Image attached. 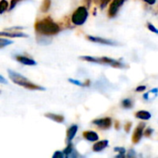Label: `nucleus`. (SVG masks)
Returning a JSON list of instances; mask_svg holds the SVG:
<instances>
[{"label": "nucleus", "instance_id": "obj_7", "mask_svg": "<svg viewBox=\"0 0 158 158\" xmlns=\"http://www.w3.org/2000/svg\"><path fill=\"white\" fill-rule=\"evenodd\" d=\"M86 38L90 42H94V43H97V44H105V45H118V43L113 42L111 40H108V39L101 38V37H95V36L87 35Z\"/></svg>", "mask_w": 158, "mask_h": 158}, {"label": "nucleus", "instance_id": "obj_31", "mask_svg": "<svg viewBox=\"0 0 158 158\" xmlns=\"http://www.w3.org/2000/svg\"><path fill=\"white\" fill-rule=\"evenodd\" d=\"M150 92H151V93H154V94H157L158 89L157 88H156V89H153V90H151Z\"/></svg>", "mask_w": 158, "mask_h": 158}, {"label": "nucleus", "instance_id": "obj_35", "mask_svg": "<svg viewBox=\"0 0 158 158\" xmlns=\"http://www.w3.org/2000/svg\"><path fill=\"white\" fill-rule=\"evenodd\" d=\"M95 1L98 2V0H95ZM90 2H91V0H88V4H89V5H90Z\"/></svg>", "mask_w": 158, "mask_h": 158}, {"label": "nucleus", "instance_id": "obj_8", "mask_svg": "<svg viewBox=\"0 0 158 158\" xmlns=\"http://www.w3.org/2000/svg\"><path fill=\"white\" fill-rule=\"evenodd\" d=\"M144 127H145V124L143 122L140 123L137 126V128L134 131V133L132 135V139H131L133 143H138L141 141V139H142V137L143 135V129H144Z\"/></svg>", "mask_w": 158, "mask_h": 158}, {"label": "nucleus", "instance_id": "obj_22", "mask_svg": "<svg viewBox=\"0 0 158 158\" xmlns=\"http://www.w3.org/2000/svg\"><path fill=\"white\" fill-rule=\"evenodd\" d=\"M64 156H65L64 153H63V152H60V151H56V152L53 155V158H63Z\"/></svg>", "mask_w": 158, "mask_h": 158}, {"label": "nucleus", "instance_id": "obj_18", "mask_svg": "<svg viewBox=\"0 0 158 158\" xmlns=\"http://www.w3.org/2000/svg\"><path fill=\"white\" fill-rule=\"evenodd\" d=\"M50 6H51V0H44L43 5L41 6V11L43 12L48 11V9L50 8Z\"/></svg>", "mask_w": 158, "mask_h": 158}, {"label": "nucleus", "instance_id": "obj_36", "mask_svg": "<svg viewBox=\"0 0 158 158\" xmlns=\"http://www.w3.org/2000/svg\"><path fill=\"white\" fill-rule=\"evenodd\" d=\"M0 93H1V91H0Z\"/></svg>", "mask_w": 158, "mask_h": 158}, {"label": "nucleus", "instance_id": "obj_34", "mask_svg": "<svg viewBox=\"0 0 158 158\" xmlns=\"http://www.w3.org/2000/svg\"><path fill=\"white\" fill-rule=\"evenodd\" d=\"M6 39H2V38H0V43H1V42H4V41H6Z\"/></svg>", "mask_w": 158, "mask_h": 158}, {"label": "nucleus", "instance_id": "obj_13", "mask_svg": "<svg viewBox=\"0 0 158 158\" xmlns=\"http://www.w3.org/2000/svg\"><path fill=\"white\" fill-rule=\"evenodd\" d=\"M44 117L55 121V122H57V123H63L65 120V118L63 116L58 115V114H54V113H46L44 115Z\"/></svg>", "mask_w": 158, "mask_h": 158}, {"label": "nucleus", "instance_id": "obj_6", "mask_svg": "<svg viewBox=\"0 0 158 158\" xmlns=\"http://www.w3.org/2000/svg\"><path fill=\"white\" fill-rule=\"evenodd\" d=\"M93 123L103 130H108L112 126V119L110 118H98V119H94Z\"/></svg>", "mask_w": 158, "mask_h": 158}, {"label": "nucleus", "instance_id": "obj_3", "mask_svg": "<svg viewBox=\"0 0 158 158\" xmlns=\"http://www.w3.org/2000/svg\"><path fill=\"white\" fill-rule=\"evenodd\" d=\"M88 10L85 6H79L71 16V21L74 25L81 26L88 19Z\"/></svg>", "mask_w": 158, "mask_h": 158}, {"label": "nucleus", "instance_id": "obj_25", "mask_svg": "<svg viewBox=\"0 0 158 158\" xmlns=\"http://www.w3.org/2000/svg\"><path fill=\"white\" fill-rule=\"evenodd\" d=\"M115 151L120 153V155H124L126 153V149L124 147H116L115 148Z\"/></svg>", "mask_w": 158, "mask_h": 158}, {"label": "nucleus", "instance_id": "obj_21", "mask_svg": "<svg viewBox=\"0 0 158 158\" xmlns=\"http://www.w3.org/2000/svg\"><path fill=\"white\" fill-rule=\"evenodd\" d=\"M147 28H148L152 32H155V33L158 34V29H156V28L155 27V25H153L152 23L148 22V23H147Z\"/></svg>", "mask_w": 158, "mask_h": 158}, {"label": "nucleus", "instance_id": "obj_33", "mask_svg": "<svg viewBox=\"0 0 158 158\" xmlns=\"http://www.w3.org/2000/svg\"><path fill=\"white\" fill-rule=\"evenodd\" d=\"M116 128H117V130H118V128H119V124H118V121L116 122Z\"/></svg>", "mask_w": 158, "mask_h": 158}, {"label": "nucleus", "instance_id": "obj_2", "mask_svg": "<svg viewBox=\"0 0 158 158\" xmlns=\"http://www.w3.org/2000/svg\"><path fill=\"white\" fill-rule=\"evenodd\" d=\"M7 72H8L9 79L19 86H21V87H23L25 89H28V90H31V91H44L45 90L44 87H42V86L38 85V84H35V83L31 82L26 77H24L23 75H21V74H19V73H18L16 71L8 69Z\"/></svg>", "mask_w": 158, "mask_h": 158}, {"label": "nucleus", "instance_id": "obj_20", "mask_svg": "<svg viewBox=\"0 0 158 158\" xmlns=\"http://www.w3.org/2000/svg\"><path fill=\"white\" fill-rule=\"evenodd\" d=\"M69 82H71V83H73V84H75V85L81 86V87H83V86H88L87 84H85V83H83V82H81V81H80L73 80V79H69Z\"/></svg>", "mask_w": 158, "mask_h": 158}, {"label": "nucleus", "instance_id": "obj_16", "mask_svg": "<svg viewBox=\"0 0 158 158\" xmlns=\"http://www.w3.org/2000/svg\"><path fill=\"white\" fill-rule=\"evenodd\" d=\"M74 152V149H73V145H72V143H71V142H69V143H68V146L63 150V153H64V155H65V156H67V157H69V156H71V154Z\"/></svg>", "mask_w": 158, "mask_h": 158}, {"label": "nucleus", "instance_id": "obj_24", "mask_svg": "<svg viewBox=\"0 0 158 158\" xmlns=\"http://www.w3.org/2000/svg\"><path fill=\"white\" fill-rule=\"evenodd\" d=\"M19 1H20V0H11V2H10V6H9V8H8V9H9V10H12Z\"/></svg>", "mask_w": 158, "mask_h": 158}, {"label": "nucleus", "instance_id": "obj_10", "mask_svg": "<svg viewBox=\"0 0 158 158\" xmlns=\"http://www.w3.org/2000/svg\"><path fill=\"white\" fill-rule=\"evenodd\" d=\"M0 36L3 37H9V38H15V37H21L26 38L28 35L21 31H0Z\"/></svg>", "mask_w": 158, "mask_h": 158}, {"label": "nucleus", "instance_id": "obj_30", "mask_svg": "<svg viewBox=\"0 0 158 158\" xmlns=\"http://www.w3.org/2000/svg\"><path fill=\"white\" fill-rule=\"evenodd\" d=\"M143 1H144V2H146L148 5H151V6H152V5H154V4L156 2V0H143Z\"/></svg>", "mask_w": 158, "mask_h": 158}, {"label": "nucleus", "instance_id": "obj_5", "mask_svg": "<svg viewBox=\"0 0 158 158\" xmlns=\"http://www.w3.org/2000/svg\"><path fill=\"white\" fill-rule=\"evenodd\" d=\"M126 0H113L110 6H109V9H108V16L110 18H113L117 15V13L118 12L120 6L124 4Z\"/></svg>", "mask_w": 158, "mask_h": 158}, {"label": "nucleus", "instance_id": "obj_27", "mask_svg": "<svg viewBox=\"0 0 158 158\" xmlns=\"http://www.w3.org/2000/svg\"><path fill=\"white\" fill-rule=\"evenodd\" d=\"M110 2V0H101V8H105L106 5Z\"/></svg>", "mask_w": 158, "mask_h": 158}, {"label": "nucleus", "instance_id": "obj_26", "mask_svg": "<svg viewBox=\"0 0 158 158\" xmlns=\"http://www.w3.org/2000/svg\"><path fill=\"white\" fill-rule=\"evenodd\" d=\"M131 126H132L131 122H128V123H126V125H125V127H124V128H125V131H126V132H130Z\"/></svg>", "mask_w": 158, "mask_h": 158}, {"label": "nucleus", "instance_id": "obj_1", "mask_svg": "<svg viewBox=\"0 0 158 158\" xmlns=\"http://www.w3.org/2000/svg\"><path fill=\"white\" fill-rule=\"evenodd\" d=\"M34 29L38 33L46 36L56 35L60 31L59 25L56 23L50 17L37 20L34 24Z\"/></svg>", "mask_w": 158, "mask_h": 158}, {"label": "nucleus", "instance_id": "obj_15", "mask_svg": "<svg viewBox=\"0 0 158 158\" xmlns=\"http://www.w3.org/2000/svg\"><path fill=\"white\" fill-rule=\"evenodd\" d=\"M135 117L139 119H142V120H149L151 118L152 115L150 112H148L146 110H140V111L136 112Z\"/></svg>", "mask_w": 158, "mask_h": 158}, {"label": "nucleus", "instance_id": "obj_28", "mask_svg": "<svg viewBox=\"0 0 158 158\" xmlns=\"http://www.w3.org/2000/svg\"><path fill=\"white\" fill-rule=\"evenodd\" d=\"M145 89H146V86H144V85H140V86H138V87L136 88V92H138V93L143 92Z\"/></svg>", "mask_w": 158, "mask_h": 158}, {"label": "nucleus", "instance_id": "obj_9", "mask_svg": "<svg viewBox=\"0 0 158 158\" xmlns=\"http://www.w3.org/2000/svg\"><path fill=\"white\" fill-rule=\"evenodd\" d=\"M15 59L23 64V65H26V66H35L37 63L34 59L31 58V57H28V56H21V55H19V56H15Z\"/></svg>", "mask_w": 158, "mask_h": 158}, {"label": "nucleus", "instance_id": "obj_29", "mask_svg": "<svg viewBox=\"0 0 158 158\" xmlns=\"http://www.w3.org/2000/svg\"><path fill=\"white\" fill-rule=\"evenodd\" d=\"M0 83H2V84H7V81L3 76H1V75H0Z\"/></svg>", "mask_w": 158, "mask_h": 158}, {"label": "nucleus", "instance_id": "obj_17", "mask_svg": "<svg viewBox=\"0 0 158 158\" xmlns=\"http://www.w3.org/2000/svg\"><path fill=\"white\" fill-rule=\"evenodd\" d=\"M8 2L6 0H1L0 1V14L5 13L8 9Z\"/></svg>", "mask_w": 158, "mask_h": 158}, {"label": "nucleus", "instance_id": "obj_19", "mask_svg": "<svg viewBox=\"0 0 158 158\" xmlns=\"http://www.w3.org/2000/svg\"><path fill=\"white\" fill-rule=\"evenodd\" d=\"M121 104H122V106L124 108H131L132 106H133V103L130 98H126V99L122 100Z\"/></svg>", "mask_w": 158, "mask_h": 158}, {"label": "nucleus", "instance_id": "obj_12", "mask_svg": "<svg viewBox=\"0 0 158 158\" xmlns=\"http://www.w3.org/2000/svg\"><path fill=\"white\" fill-rule=\"evenodd\" d=\"M108 146V141L107 140H104V141H99L96 143L94 144L93 146V151L94 152H101L102 150H104L105 148H106Z\"/></svg>", "mask_w": 158, "mask_h": 158}, {"label": "nucleus", "instance_id": "obj_14", "mask_svg": "<svg viewBox=\"0 0 158 158\" xmlns=\"http://www.w3.org/2000/svg\"><path fill=\"white\" fill-rule=\"evenodd\" d=\"M77 131H78V126L77 125H71L68 129V131H67V140H68L69 143L71 142L74 139Z\"/></svg>", "mask_w": 158, "mask_h": 158}, {"label": "nucleus", "instance_id": "obj_23", "mask_svg": "<svg viewBox=\"0 0 158 158\" xmlns=\"http://www.w3.org/2000/svg\"><path fill=\"white\" fill-rule=\"evenodd\" d=\"M153 132H154V130L151 129V128H148V129H146L145 131H143V134H144V136H146V137H150V136L152 135Z\"/></svg>", "mask_w": 158, "mask_h": 158}, {"label": "nucleus", "instance_id": "obj_4", "mask_svg": "<svg viewBox=\"0 0 158 158\" xmlns=\"http://www.w3.org/2000/svg\"><path fill=\"white\" fill-rule=\"evenodd\" d=\"M97 63H98V64L110 65L111 67L117 68V69H121V68H124V67H125L121 62H119V61H118V60H115V59H112V58H109V57H106V56L97 57Z\"/></svg>", "mask_w": 158, "mask_h": 158}, {"label": "nucleus", "instance_id": "obj_32", "mask_svg": "<svg viewBox=\"0 0 158 158\" xmlns=\"http://www.w3.org/2000/svg\"><path fill=\"white\" fill-rule=\"evenodd\" d=\"M148 94H149V93H147V94H145L144 95H143V97H144V99H148Z\"/></svg>", "mask_w": 158, "mask_h": 158}, {"label": "nucleus", "instance_id": "obj_11", "mask_svg": "<svg viewBox=\"0 0 158 158\" xmlns=\"http://www.w3.org/2000/svg\"><path fill=\"white\" fill-rule=\"evenodd\" d=\"M82 136L84 139H86L89 142H96L99 139V136L96 132L92 131H87L82 133Z\"/></svg>", "mask_w": 158, "mask_h": 158}]
</instances>
